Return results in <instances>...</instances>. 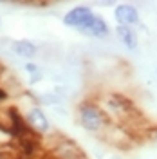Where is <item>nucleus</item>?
<instances>
[{
    "label": "nucleus",
    "instance_id": "1",
    "mask_svg": "<svg viewBox=\"0 0 157 159\" xmlns=\"http://www.w3.org/2000/svg\"><path fill=\"white\" fill-rule=\"evenodd\" d=\"M79 121L83 125V129L88 130V132H98V130H103L105 129V114L103 110L98 109L96 105L92 103H85L79 107Z\"/></svg>",
    "mask_w": 157,
    "mask_h": 159
},
{
    "label": "nucleus",
    "instance_id": "5",
    "mask_svg": "<svg viewBox=\"0 0 157 159\" xmlns=\"http://www.w3.org/2000/svg\"><path fill=\"white\" fill-rule=\"evenodd\" d=\"M116 34H118L119 42H121L128 51H136L137 49L139 38H137L136 31L132 29V27H128V25H118V27H116Z\"/></svg>",
    "mask_w": 157,
    "mask_h": 159
},
{
    "label": "nucleus",
    "instance_id": "6",
    "mask_svg": "<svg viewBox=\"0 0 157 159\" xmlns=\"http://www.w3.org/2000/svg\"><path fill=\"white\" fill-rule=\"evenodd\" d=\"M81 33H85L88 36H96V38H103V36H107L108 34V25L107 22L101 18V16H94L92 22L88 24L87 27H83Z\"/></svg>",
    "mask_w": 157,
    "mask_h": 159
},
{
    "label": "nucleus",
    "instance_id": "9",
    "mask_svg": "<svg viewBox=\"0 0 157 159\" xmlns=\"http://www.w3.org/2000/svg\"><path fill=\"white\" fill-rule=\"evenodd\" d=\"M112 159H118V157H112Z\"/></svg>",
    "mask_w": 157,
    "mask_h": 159
},
{
    "label": "nucleus",
    "instance_id": "4",
    "mask_svg": "<svg viewBox=\"0 0 157 159\" xmlns=\"http://www.w3.org/2000/svg\"><path fill=\"white\" fill-rule=\"evenodd\" d=\"M27 127H29L33 132H36V134H43V132H47L49 130V119L45 118V114L38 109V107H34V109H31L27 112Z\"/></svg>",
    "mask_w": 157,
    "mask_h": 159
},
{
    "label": "nucleus",
    "instance_id": "10",
    "mask_svg": "<svg viewBox=\"0 0 157 159\" xmlns=\"http://www.w3.org/2000/svg\"><path fill=\"white\" fill-rule=\"evenodd\" d=\"M155 70H157V69H155Z\"/></svg>",
    "mask_w": 157,
    "mask_h": 159
},
{
    "label": "nucleus",
    "instance_id": "2",
    "mask_svg": "<svg viewBox=\"0 0 157 159\" xmlns=\"http://www.w3.org/2000/svg\"><path fill=\"white\" fill-rule=\"evenodd\" d=\"M94 16H96V15L88 9V7L79 6V7L70 9L69 13L63 16V24H65V25H69V27H76L78 31H81L83 27H87L88 24L92 22Z\"/></svg>",
    "mask_w": 157,
    "mask_h": 159
},
{
    "label": "nucleus",
    "instance_id": "3",
    "mask_svg": "<svg viewBox=\"0 0 157 159\" xmlns=\"http://www.w3.org/2000/svg\"><path fill=\"white\" fill-rule=\"evenodd\" d=\"M114 16L118 20V25H128L130 27V25L139 24V11L132 4H119L114 11Z\"/></svg>",
    "mask_w": 157,
    "mask_h": 159
},
{
    "label": "nucleus",
    "instance_id": "7",
    "mask_svg": "<svg viewBox=\"0 0 157 159\" xmlns=\"http://www.w3.org/2000/svg\"><path fill=\"white\" fill-rule=\"evenodd\" d=\"M11 49L15 51L18 56H22V58H33V56L36 54L38 47H36L33 42H29V40H16V42L11 45Z\"/></svg>",
    "mask_w": 157,
    "mask_h": 159
},
{
    "label": "nucleus",
    "instance_id": "8",
    "mask_svg": "<svg viewBox=\"0 0 157 159\" xmlns=\"http://www.w3.org/2000/svg\"><path fill=\"white\" fill-rule=\"evenodd\" d=\"M38 101H40V105H49V107L54 109V107H58V105L63 103V98L60 94H56V92H43V94L38 96Z\"/></svg>",
    "mask_w": 157,
    "mask_h": 159
}]
</instances>
